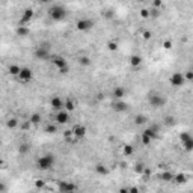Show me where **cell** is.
Segmentation results:
<instances>
[{"label":"cell","instance_id":"6da1fadb","mask_svg":"<svg viewBox=\"0 0 193 193\" xmlns=\"http://www.w3.org/2000/svg\"><path fill=\"white\" fill-rule=\"evenodd\" d=\"M55 164V155L53 154H44L36 160V168L41 171H48Z\"/></svg>","mask_w":193,"mask_h":193},{"label":"cell","instance_id":"7a4b0ae2","mask_svg":"<svg viewBox=\"0 0 193 193\" xmlns=\"http://www.w3.org/2000/svg\"><path fill=\"white\" fill-rule=\"evenodd\" d=\"M48 15L53 21H64L66 18V9L60 5H55L48 9Z\"/></svg>","mask_w":193,"mask_h":193},{"label":"cell","instance_id":"3957f363","mask_svg":"<svg viewBox=\"0 0 193 193\" xmlns=\"http://www.w3.org/2000/svg\"><path fill=\"white\" fill-rule=\"evenodd\" d=\"M148 103L151 104L152 107H163L166 104V98L162 95V94H157V92H151L150 96H148Z\"/></svg>","mask_w":193,"mask_h":193},{"label":"cell","instance_id":"277c9868","mask_svg":"<svg viewBox=\"0 0 193 193\" xmlns=\"http://www.w3.org/2000/svg\"><path fill=\"white\" fill-rule=\"evenodd\" d=\"M169 83L173 87H181V86H184V83H186V77H184L183 73H173L169 77Z\"/></svg>","mask_w":193,"mask_h":193},{"label":"cell","instance_id":"5b68a950","mask_svg":"<svg viewBox=\"0 0 193 193\" xmlns=\"http://www.w3.org/2000/svg\"><path fill=\"white\" fill-rule=\"evenodd\" d=\"M76 27H77V30H80V32H89L94 27V21L89 20V18H82V20H78L76 23Z\"/></svg>","mask_w":193,"mask_h":193},{"label":"cell","instance_id":"8992f818","mask_svg":"<svg viewBox=\"0 0 193 193\" xmlns=\"http://www.w3.org/2000/svg\"><path fill=\"white\" fill-rule=\"evenodd\" d=\"M32 77H33V73H32L30 68H27V66L21 68V71H20V74H18V80H20L21 83H29V82L32 80Z\"/></svg>","mask_w":193,"mask_h":193},{"label":"cell","instance_id":"52a82bcc","mask_svg":"<svg viewBox=\"0 0 193 193\" xmlns=\"http://www.w3.org/2000/svg\"><path fill=\"white\" fill-rule=\"evenodd\" d=\"M112 110L116 112V113H121V112H127L128 110V104L122 100H115L112 103Z\"/></svg>","mask_w":193,"mask_h":193},{"label":"cell","instance_id":"ba28073f","mask_svg":"<svg viewBox=\"0 0 193 193\" xmlns=\"http://www.w3.org/2000/svg\"><path fill=\"white\" fill-rule=\"evenodd\" d=\"M57 190L62 192V193H68V192H73L77 190V186L73 183H66V181H59L57 183Z\"/></svg>","mask_w":193,"mask_h":193},{"label":"cell","instance_id":"9c48e42d","mask_svg":"<svg viewBox=\"0 0 193 193\" xmlns=\"http://www.w3.org/2000/svg\"><path fill=\"white\" fill-rule=\"evenodd\" d=\"M50 106L53 110H62L65 109V101L60 98V96H51V100H50Z\"/></svg>","mask_w":193,"mask_h":193},{"label":"cell","instance_id":"30bf717a","mask_svg":"<svg viewBox=\"0 0 193 193\" xmlns=\"http://www.w3.org/2000/svg\"><path fill=\"white\" fill-rule=\"evenodd\" d=\"M56 122L57 124H68V121H69V115H68V110H57L56 112V116H55Z\"/></svg>","mask_w":193,"mask_h":193},{"label":"cell","instance_id":"8fae6325","mask_svg":"<svg viewBox=\"0 0 193 193\" xmlns=\"http://www.w3.org/2000/svg\"><path fill=\"white\" fill-rule=\"evenodd\" d=\"M73 133H74V137L77 139H83L86 136V127L82 125V124H77L73 127Z\"/></svg>","mask_w":193,"mask_h":193},{"label":"cell","instance_id":"7c38bea8","mask_svg":"<svg viewBox=\"0 0 193 193\" xmlns=\"http://www.w3.org/2000/svg\"><path fill=\"white\" fill-rule=\"evenodd\" d=\"M33 18V9H30V8H29V9H26L24 12H23V15H21V20H20V26H26V24H27L30 20Z\"/></svg>","mask_w":193,"mask_h":193},{"label":"cell","instance_id":"4fadbf2b","mask_svg":"<svg viewBox=\"0 0 193 193\" xmlns=\"http://www.w3.org/2000/svg\"><path fill=\"white\" fill-rule=\"evenodd\" d=\"M33 56L36 57V59H39V60H45V59H48V57H50L48 50H47V48H42V47H39V48L35 50Z\"/></svg>","mask_w":193,"mask_h":193},{"label":"cell","instance_id":"5bb4252c","mask_svg":"<svg viewBox=\"0 0 193 193\" xmlns=\"http://www.w3.org/2000/svg\"><path fill=\"white\" fill-rule=\"evenodd\" d=\"M51 62L55 64V66H56L57 69H60V68H65V66H68V64H66L65 57H62V56H53V57H51Z\"/></svg>","mask_w":193,"mask_h":193},{"label":"cell","instance_id":"9a60e30c","mask_svg":"<svg viewBox=\"0 0 193 193\" xmlns=\"http://www.w3.org/2000/svg\"><path fill=\"white\" fill-rule=\"evenodd\" d=\"M112 95H113V98H115V100H122V96L125 95V89L122 86H116L115 89H113Z\"/></svg>","mask_w":193,"mask_h":193},{"label":"cell","instance_id":"2e32d148","mask_svg":"<svg viewBox=\"0 0 193 193\" xmlns=\"http://www.w3.org/2000/svg\"><path fill=\"white\" fill-rule=\"evenodd\" d=\"M143 133L148 134L151 139H157V136H159V127H157V125H152V127H150V128H145Z\"/></svg>","mask_w":193,"mask_h":193},{"label":"cell","instance_id":"e0dca14e","mask_svg":"<svg viewBox=\"0 0 193 193\" xmlns=\"http://www.w3.org/2000/svg\"><path fill=\"white\" fill-rule=\"evenodd\" d=\"M173 178H175V175H173L171 171H164V172L160 173V180H162V181L169 183V181H173Z\"/></svg>","mask_w":193,"mask_h":193},{"label":"cell","instance_id":"ac0fdd59","mask_svg":"<svg viewBox=\"0 0 193 193\" xmlns=\"http://www.w3.org/2000/svg\"><path fill=\"white\" fill-rule=\"evenodd\" d=\"M76 109V101L71 98V96H68V98L65 100V110L68 112H73Z\"/></svg>","mask_w":193,"mask_h":193},{"label":"cell","instance_id":"d6986e66","mask_svg":"<svg viewBox=\"0 0 193 193\" xmlns=\"http://www.w3.org/2000/svg\"><path fill=\"white\" fill-rule=\"evenodd\" d=\"M183 148L186 151H193V137H189L187 140H184V142H181Z\"/></svg>","mask_w":193,"mask_h":193},{"label":"cell","instance_id":"ffe728a7","mask_svg":"<svg viewBox=\"0 0 193 193\" xmlns=\"http://www.w3.org/2000/svg\"><path fill=\"white\" fill-rule=\"evenodd\" d=\"M133 152H134V148H133V145H128V143H125L124 146H122V154L124 155H133Z\"/></svg>","mask_w":193,"mask_h":193},{"label":"cell","instance_id":"44dd1931","mask_svg":"<svg viewBox=\"0 0 193 193\" xmlns=\"http://www.w3.org/2000/svg\"><path fill=\"white\" fill-rule=\"evenodd\" d=\"M130 64H131V66H139L140 64H142V57H140L139 55H133L130 57Z\"/></svg>","mask_w":193,"mask_h":193},{"label":"cell","instance_id":"7402d4cb","mask_svg":"<svg viewBox=\"0 0 193 193\" xmlns=\"http://www.w3.org/2000/svg\"><path fill=\"white\" fill-rule=\"evenodd\" d=\"M41 115H39V113H32V115H30V118H29V121H30V124L32 125H36V124H39V122H41Z\"/></svg>","mask_w":193,"mask_h":193},{"label":"cell","instance_id":"603a6c76","mask_svg":"<svg viewBox=\"0 0 193 193\" xmlns=\"http://www.w3.org/2000/svg\"><path fill=\"white\" fill-rule=\"evenodd\" d=\"M148 121V118L145 116V115H136V118H134V124L136 125H145V122Z\"/></svg>","mask_w":193,"mask_h":193},{"label":"cell","instance_id":"cb8c5ba5","mask_svg":"<svg viewBox=\"0 0 193 193\" xmlns=\"http://www.w3.org/2000/svg\"><path fill=\"white\" fill-rule=\"evenodd\" d=\"M173 181L177 184H184V183H187V177L184 173H177V175H175V178H173Z\"/></svg>","mask_w":193,"mask_h":193},{"label":"cell","instance_id":"d4e9b609","mask_svg":"<svg viewBox=\"0 0 193 193\" xmlns=\"http://www.w3.org/2000/svg\"><path fill=\"white\" fill-rule=\"evenodd\" d=\"M95 171H96V173H100V175H107L109 173V169L104 164H96L95 166Z\"/></svg>","mask_w":193,"mask_h":193},{"label":"cell","instance_id":"484cf974","mask_svg":"<svg viewBox=\"0 0 193 193\" xmlns=\"http://www.w3.org/2000/svg\"><path fill=\"white\" fill-rule=\"evenodd\" d=\"M20 71H21V68H20L18 65H11V66H9V74H11V76H15V77H18Z\"/></svg>","mask_w":193,"mask_h":193},{"label":"cell","instance_id":"4316f807","mask_svg":"<svg viewBox=\"0 0 193 193\" xmlns=\"http://www.w3.org/2000/svg\"><path fill=\"white\" fill-rule=\"evenodd\" d=\"M17 35H18V36H26V35H29V29L26 27V26H18Z\"/></svg>","mask_w":193,"mask_h":193},{"label":"cell","instance_id":"83f0119b","mask_svg":"<svg viewBox=\"0 0 193 193\" xmlns=\"http://www.w3.org/2000/svg\"><path fill=\"white\" fill-rule=\"evenodd\" d=\"M78 64H80L82 66H89L91 65V59L87 56H82L80 59H78Z\"/></svg>","mask_w":193,"mask_h":193},{"label":"cell","instance_id":"f1b7e54d","mask_svg":"<svg viewBox=\"0 0 193 193\" xmlns=\"http://www.w3.org/2000/svg\"><path fill=\"white\" fill-rule=\"evenodd\" d=\"M17 125H18V121H17V118H11L9 121L6 122V127L8 128H15Z\"/></svg>","mask_w":193,"mask_h":193},{"label":"cell","instance_id":"f546056e","mask_svg":"<svg viewBox=\"0 0 193 193\" xmlns=\"http://www.w3.org/2000/svg\"><path fill=\"white\" fill-rule=\"evenodd\" d=\"M30 151V146L27 145V143H23V145H20V148H18V152L20 154H27Z\"/></svg>","mask_w":193,"mask_h":193},{"label":"cell","instance_id":"4dcf8cb0","mask_svg":"<svg viewBox=\"0 0 193 193\" xmlns=\"http://www.w3.org/2000/svg\"><path fill=\"white\" fill-rule=\"evenodd\" d=\"M107 48H109L110 51H116V50H118V42L109 41V42H107Z\"/></svg>","mask_w":193,"mask_h":193},{"label":"cell","instance_id":"1f68e13d","mask_svg":"<svg viewBox=\"0 0 193 193\" xmlns=\"http://www.w3.org/2000/svg\"><path fill=\"white\" fill-rule=\"evenodd\" d=\"M143 171H145V164L143 163H137L134 166V172L136 173H143Z\"/></svg>","mask_w":193,"mask_h":193},{"label":"cell","instance_id":"d6a6232c","mask_svg":"<svg viewBox=\"0 0 193 193\" xmlns=\"http://www.w3.org/2000/svg\"><path fill=\"white\" fill-rule=\"evenodd\" d=\"M45 131H47V133H50V134H55L56 131H57V127L53 125V124H48V125L45 127Z\"/></svg>","mask_w":193,"mask_h":193},{"label":"cell","instance_id":"836d02e7","mask_svg":"<svg viewBox=\"0 0 193 193\" xmlns=\"http://www.w3.org/2000/svg\"><path fill=\"white\" fill-rule=\"evenodd\" d=\"M73 136H74L73 130H66V131H64V137H65V139L68 140V142H71V140H73V139H71Z\"/></svg>","mask_w":193,"mask_h":193},{"label":"cell","instance_id":"e575fe53","mask_svg":"<svg viewBox=\"0 0 193 193\" xmlns=\"http://www.w3.org/2000/svg\"><path fill=\"white\" fill-rule=\"evenodd\" d=\"M140 17H142V18H150L151 17V12H150V9H140Z\"/></svg>","mask_w":193,"mask_h":193},{"label":"cell","instance_id":"d590c367","mask_svg":"<svg viewBox=\"0 0 193 193\" xmlns=\"http://www.w3.org/2000/svg\"><path fill=\"white\" fill-rule=\"evenodd\" d=\"M151 140H152V139L148 136V134L142 133V143H143V145H150V143H151Z\"/></svg>","mask_w":193,"mask_h":193},{"label":"cell","instance_id":"8d00e7d4","mask_svg":"<svg viewBox=\"0 0 193 193\" xmlns=\"http://www.w3.org/2000/svg\"><path fill=\"white\" fill-rule=\"evenodd\" d=\"M189 137H192V136H190V133H187V131H183V133H180V140H181V142L187 140Z\"/></svg>","mask_w":193,"mask_h":193},{"label":"cell","instance_id":"74e56055","mask_svg":"<svg viewBox=\"0 0 193 193\" xmlns=\"http://www.w3.org/2000/svg\"><path fill=\"white\" fill-rule=\"evenodd\" d=\"M142 36H143V39H151L152 38V35H151V32L150 30H143V33H142Z\"/></svg>","mask_w":193,"mask_h":193},{"label":"cell","instance_id":"f35d334b","mask_svg":"<svg viewBox=\"0 0 193 193\" xmlns=\"http://www.w3.org/2000/svg\"><path fill=\"white\" fill-rule=\"evenodd\" d=\"M163 48L164 50H171L172 48V41H164L163 42Z\"/></svg>","mask_w":193,"mask_h":193},{"label":"cell","instance_id":"ab89813d","mask_svg":"<svg viewBox=\"0 0 193 193\" xmlns=\"http://www.w3.org/2000/svg\"><path fill=\"white\" fill-rule=\"evenodd\" d=\"M150 12H151V17H154V18H155V17H159V15H160V11L157 9V8H152V9H151Z\"/></svg>","mask_w":193,"mask_h":193},{"label":"cell","instance_id":"60d3db41","mask_svg":"<svg viewBox=\"0 0 193 193\" xmlns=\"http://www.w3.org/2000/svg\"><path fill=\"white\" fill-rule=\"evenodd\" d=\"M184 77H186V80H193V71H186Z\"/></svg>","mask_w":193,"mask_h":193},{"label":"cell","instance_id":"b9f144b4","mask_svg":"<svg viewBox=\"0 0 193 193\" xmlns=\"http://www.w3.org/2000/svg\"><path fill=\"white\" fill-rule=\"evenodd\" d=\"M104 17H106V18H113V17H115V14H113V11H106L104 12Z\"/></svg>","mask_w":193,"mask_h":193},{"label":"cell","instance_id":"7bdbcfd3","mask_svg":"<svg viewBox=\"0 0 193 193\" xmlns=\"http://www.w3.org/2000/svg\"><path fill=\"white\" fill-rule=\"evenodd\" d=\"M162 3H163L162 0H152V6H154V8H157V9H159V8L162 6Z\"/></svg>","mask_w":193,"mask_h":193},{"label":"cell","instance_id":"ee69618b","mask_svg":"<svg viewBox=\"0 0 193 193\" xmlns=\"http://www.w3.org/2000/svg\"><path fill=\"white\" fill-rule=\"evenodd\" d=\"M44 186H45V183H44L42 180H38V181H36V187H38V189H42Z\"/></svg>","mask_w":193,"mask_h":193},{"label":"cell","instance_id":"f6af8a7d","mask_svg":"<svg viewBox=\"0 0 193 193\" xmlns=\"http://www.w3.org/2000/svg\"><path fill=\"white\" fill-rule=\"evenodd\" d=\"M164 121H166V124H169V125H172V124H173V118H172V116H166V119H164Z\"/></svg>","mask_w":193,"mask_h":193},{"label":"cell","instance_id":"bcb514c9","mask_svg":"<svg viewBox=\"0 0 193 193\" xmlns=\"http://www.w3.org/2000/svg\"><path fill=\"white\" fill-rule=\"evenodd\" d=\"M68 69H69L68 66H65V68H60V69H59V73H60V74H64V76H65V74H68Z\"/></svg>","mask_w":193,"mask_h":193},{"label":"cell","instance_id":"7dc6e473","mask_svg":"<svg viewBox=\"0 0 193 193\" xmlns=\"http://www.w3.org/2000/svg\"><path fill=\"white\" fill-rule=\"evenodd\" d=\"M130 192H139V189L137 187H131V189H128Z\"/></svg>","mask_w":193,"mask_h":193},{"label":"cell","instance_id":"c3c4849f","mask_svg":"<svg viewBox=\"0 0 193 193\" xmlns=\"http://www.w3.org/2000/svg\"><path fill=\"white\" fill-rule=\"evenodd\" d=\"M139 3H145V2H148V0H137Z\"/></svg>","mask_w":193,"mask_h":193},{"label":"cell","instance_id":"681fc988","mask_svg":"<svg viewBox=\"0 0 193 193\" xmlns=\"http://www.w3.org/2000/svg\"><path fill=\"white\" fill-rule=\"evenodd\" d=\"M41 3H47V2H50V0H39Z\"/></svg>","mask_w":193,"mask_h":193}]
</instances>
